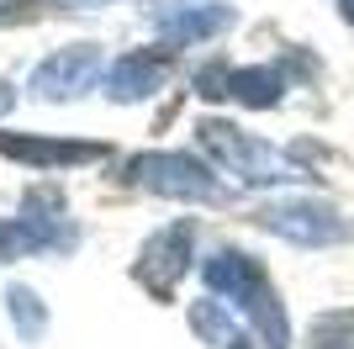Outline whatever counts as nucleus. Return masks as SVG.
Instances as JSON below:
<instances>
[{
  "label": "nucleus",
  "instance_id": "1",
  "mask_svg": "<svg viewBox=\"0 0 354 349\" xmlns=\"http://www.w3.org/2000/svg\"><path fill=\"white\" fill-rule=\"evenodd\" d=\"M201 280H207L212 291H222L227 302L243 307L254 318V328L265 334L270 349H286V312H281V302H275V291H270V280H265V270H259L254 254L222 249V254H212V260L201 265Z\"/></svg>",
  "mask_w": 354,
  "mask_h": 349
},
{
  "label": "nucleus",
  "instance_id": "2",
  "mask_svg": "<svg viewBox=\"0 0 354 349\" xmlns=\"http://www.w3.org/2000/svg\"><path fill=\"white\" fill-rule=\"evenodd\" d=\"M196 138H201V148H207L212 159L222 164L227 174H238L243 186H286V180H307V174L296 170L286 154H275L270 143H254V138H243L238 127H227V122H201L196 127Z\"/></svg>",
  "mask_w": 354,
  "mask_h": 349
},
{
  "label": "nucleus",
  "instance_id": "3",
  "mask_svg": "<svg viewBox=\"0 0 354 349\" xmlns=\"http://www.w3.org/2000/svg\"><path fill=\"white\" fill-rule=\"evenodd\" d=\"M127 180L153 196H175V202H222V186L212 170L191 154H138L127 164Z\"/></svg>",
  "mask_w": 354,
  "mask_h": 349
},
{
  "label": "nucleus",
  "instance_id": "4",
  "mask_svg": "<svg viewBox=\"0 0 354 349\" xmlns=\"http://www.w3.org/2000/svg\"><path fill=\"white\" fill-rule=\"evenodd\" d=\"M196 260V222H169L143 244V260H138V280H143L159 302H169L180 286V276L191 270Z\"/></svg>",
  "mask_w": 354,
  "mask_h": 349
},
{
  "label": "nucleus",
  "instance_id": "5",
  "mask_svg": "<svg viewBox=\"0 0 354 349\" xmlns=\"http://www.w3.org/2000/svg\"><path fill=\"white\" fill-rule=\"evenodd\" d=\"M259 222H265L270 233L291 238V244H307V249H323V244L349 238V222H344L333 206H323V202H275V206L259 212Z\"/></svg>",
  "mask_w": 354,
  "mask_h": 349
},
{
  "label": "nucleus",
  "instance_id": "6",
  "mask_svg": "<svg viewBox=\"0 0 354 349\" xmlns=\"http://www.w3.org/2000/svg\"><path fill=\"white\" fill-rule=\"evenodd\" d=\"M0 154L32 170H74V164H95L111 148L106 143H80V138H37V132H6L0 127Z\"/></svg>",
  "mask_w": 354,
  "mask_h": 349
},
{
  "label": "nucleus",
  "instance_id": "7",
  "mask_svg": "<svg viewBox=\"0 0 354 349\" xmlns=\"http://www.w3.org/2000/svg\"><path fill=\"white\" fill-rule=\"evenodd\" d=\"M95 74H101V48H90V43L59 48L53 58L37 64V74H32V96H43V101H69V96H80V90H90Z\"/></svg>",
  "mask_w": 354,
  "mask_h": 349
},
{
  "label": "nucleus",
  "instance_id": "8",
  "mask_svg": "<svg viewBox=\"0 0 354 349\" xmlns=\"http://www.w3.org/2000/svg\"><path fill=\"white\" fill-rule=\"evenodd\" d=\"M233 27V11L227 6H169L159 16V37L169 48H191V43H207L217 32Z\"/></svg>",
  "mask_w": 354,
  "mask_h": 349
},
{
  "label": "nucleus",
  "instance_id": "9",
  "mask_svg": "<svg viewBox=\"0 0 354 349\" xmlns=\"http://www.w3.org/2000/svg\"><path fill=\"white\" fill-rule=\"evenodd\" d=\"M169 74V58L164 53H122L111 69H106V96L111 101H143L164 85Z\"/></svg>",
  "mask_w": 354,
  "mask_h": 349
},
{
  "label": "nucleus",
  "instance_id": "10",
  "mask_svg": "<svg viewBox=\"0 0 354 349\" xmlns=\"http://www.w3.org/2000/svg\"><path fill=\"white\" fill-rule=\"evenodd\" d=\"M227 96L243 106H275L286 96V74L281 69H233L227 74Z\"/></svg>",
  "mask_w": 354,
  "mask_h": 349
},
{
  "label": "nucleus",
  "instance_id": "11",
  "mask_svg": "<svg viewBox=\"0 0 354 349\" xmlns=\"http://www.w3.org/2000/svg\"><path fill=\"white\" fill-rule=\"evenodd\" d=\"M6 302H11V323H16V334L27 339V344L48 334V312H43V296H37V291L11 286V291H6Z\"/></svg>",
  "mask_w": 354,
  "mask_h": 349
},
{
  "label": "nucleus",
  "instance_id": "12",
  "mask_svg": "<svg viewBox=\"0 0 354 349\" xmlns=\"http://www.w3.org/2000/svg\"><path fill=\"white\" fill-rule=\"evenodd\" d=\"M307 349H354V312H323V318L307 328Z\"/></svg>",
  "mask_w": 354,
  "mask_h": 349
},
{
  "label": "nucleus",
  "instance_id": "13",
  "mask_svg": "<svg viewBox=\"0 0 354 349\" xmlns=\"http://www.w3.org/2000/svg\"><path fill=\"white\" fill-rule=\"evenodd\" d=\"M191 328L201 339H207V344H217V349H227L238 339V328H233V318H227V312H222L217 302H196L191 307Z\"/></svg>",
  "mask_w": 354,
  "mask_h": 349
},
{
  "label": "nucleus",
  "instance_id": "14",
  "mask_svg": "<svg viewBox=\"0 0 354 349\" xmlns=\"http://www.w3.org/2000/svg\"><path fill=\"white\" fill-rule=\"evenodd\" d=\"M21 254H32V233L27 222H0V260H21Z\"/></svg>",
  "mask_w": 354,
  "mask_h": 349
},
{
  "label": "nucleus",
  "instance_id": "15",
  "mask_svg": "<svg viewBox=\"0 0 354 349\" xmlns=\"http://www.w3.org/2000/svg\"><path fill=\"white\" fill-rule=\"evenodd\" d=\"M227 64H207V69L196 74V96H207V101H222V96H227Z\"/></svg>",
  "mask_w": 354,
  "mask_h": 349
},
{
  "label": "nucleus",
  "instance_id": "16",
  "mask_svg": "<svg viewBox=\"0 0 354 349\" xmlns=\"http://www.w3.org/2000/svg\"><path fill=\"white\" fill-rule=\"evenodd\" d=\"M21 16H37V0H11V11H0V21H21Z\"/></svg>",
  "mask_w": 354,
  "mask_h": 349
},
{
  "label": "nucleus",
  "instance_id": "17",
  "mask_svg": "<svg viewBox=\"0 0 354 349\" xmlns=\"http://www.w3.org/2000/svg\"><path fill=\"white\" fill-rule=\"evenodd\" d=\"M339 6H344V21L354 27V0H339Z\"/></svg>",
  "mask_w": 354,
  "mask_h": 349
},
{
  "label": "nucleus",
  "instance_id": "18",
  "mask_svg": "<svg viewBox=\"0 0 354 349\" xmlns=\"http://www.w3.org/2000/svg\"><path fill=\"white\" fill-rule=\"evenodd\" d=\"M59 6H101V0H59Z\"/></svg>",
  "mask_w": 354,
  "mask_h": 349
},
{
  "label": "nucleus",
  "instance_id": "19",
  "mask_svg": "<svg viewBox=\"0 0 354 349\" xmlns=\"http://www.w3.org/2000/svg\"><path fill=\"white\" fill-rule=\"evenodd\" d=\"M227 349H249V339H233V344H227Z\"/></svg>",
  "mask_w": 354,
  "mask_h": 349
},
{
  "label": "nucleus",
  "instance_id": "20",
  "mask_svg": "<svg viewBox=\"0 0 354 349\" xmlns=\"http://www.w3.org/2000/svg\"><path fill=\"white\" fill-rule=\"evenodd\" d=\"M0 101H6V85H0Z\"/></svg>",
  "mask_w": 354,
  "mask_h": 349
}]
</instances>
